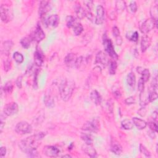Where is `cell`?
<instances>
[{"label":"cell","mask_w":158,"mask_h":158,"mask_svg":"<svg viewBox=\"0 0 158 158\" xmlns=\"http://www.w3.org/2000/svg\"><path fill=\"white\" fill-rule=\"evenodd\" d=\"M45 133H39L35 135L30 136L26 138L24 140L20 142L19 148L24 153L28 154L33 150L37 149L41 143V141L44 136H45Z\"/></svg>","instance_id":"cell-1"},{"label":"cell","mask_w":158,"mask_h":158,"mask_svg":"<svg viewBox=\"0 0 158 158\" xmlns=\"http://www.w3.org/2000/svg\"><path fill=\"white\" fill-rule=\"evenodd\" d=\"M75 89V83L72 80L65 79L62 81L59 87V91L61 99L64 101H69Z\"/></svg>","instance_id":"cell-2"},{"label":"cell","mask_w":158,"mask_h":158,"mask_svg":"<svg viewBox=\"0 0 158 158\" xmlns=\"http://www.w3.org/2000/svg\"><path fill=\"white\" fill-rule=\"evenodd\" d=\"M103 46L105 49L106 52L112 58L113 60L116 61L118 59V55L114 50V46L112 41L107 36L106 34H105L103 36Z\"/></svg>","instance_id":"cell-3"},{"label":"cell","mask_w":158,"mask_h":158,"mask_svg":"<svg viewBox=\"0 0 158 158\" xmlns=\"http://www.w3.org/2000/svg\"><path fill=\"white\" fill-rule=\"evenodd\" d=\"M1 21L4 23L10 22L13 17V14L11 8L6 4H1L0 7Z\"/></svg>","instance_id":"cell-4"},{"label":"cell","mask_w":158,"mask_h":158,"mask_svg":"<svg viewBox=\"0 0 158 158\" xmlns=\"http://www.w3.org/2000/svg\"><path fill=\"white\" fill-rule=\"evenodd\" d=\"M15 131L20 135L28 134L32 132V125L25 121H21L18 122L15 127Z\"/></svg>","instance_id":"cell-5"},{"label":"cell","mask_w":158,"mask_h":158,"mask_svg":"<svg viewBox=\"0 0 158 158\" xmlns=\"http://www.w3.org/2000/svg\"><path fill=\"white\" fill-rule=\"evenodd\" d=\"M99 129V123L96 119H93L87 122L82 127V130L90 132H97Z\"/></svg>","instance_id":"cell-6"},{"label":"cell","mask_w":158,"mask_h":158,"mask_svg":"<svg viewBox=\"0 0 158 158\" xmlns=\"http://www.w3.org/2000/svg\"><path fill=\"white\" fill-rule=\"evenodd\" d=\"M19 111L18 105L15 102H11L7 104L3 109V114L7 116H11L16 114Z\"/></svg>","instance_id":"cell-7"},{"label":"cell","mask_w":158,"mask_h":158,"mask_svg":"<svg viewBox=\"0 0 158 158\" xmlns=\"http://www.w3.org/2000/svg\"><path fill=\"white\" fill-rule=\"evenodd\" d=\"M30 37L32 40L35 41L37 43L40 42L45 39V33L44 31L42 30V27L40 25H36L35 30L32 32Z\"/></svg>","instance_id":"cell-8"},{"label":"cell","mask_w":158,"mask_h":158,"mask_svg":"<svg viewBox=\"0 0 158 158\" xmlns=\"http://www.w3.org/2000/svg\"><path fill=\"white\" fill-rule=\"evenodd\" d=\"M157 24V23L153 20L151 18L148 19L142 24L140 28L141 32L144 34H147L153 30Z\"/></svg>","instance_id":"cell-9"},{"label":"cell","mask_w":158,"mask_h":158,"mask_svg":"<svg viewBox=\"0 0 158 158\" xmlns=\"http://www.w3.org/2000/svg\"><path fill=\"white\" fill-rule=\"evenodd\" d=\"M43 153L45 155L50 157H55L59 156L60 150L54 146H45L43 148Z\"/></svg>","instance_id":"cell-10"},{"label":"cell","mask_w":158,"mask_h":158,"mask_svg":"<svg viewBox=\"0 0 158 158\" xmlns=\"http://www.w3.org/2000/svg\"><path fill=\"white\" fill-rule=\"evenodd\" d=\"M51 9V5L48 1H42L39 5V16L42 19L45 18V16Z\"/></svg>","instance_id":"cell-11"},{"label":"cell","mask_w":158,"mask_h":158,"mask_svg":"<svg viewBox=\"0 0 158 158\" xmlns=\"http://www.w3.org/2000/svg\"><path fill=\"white\" fill-rule=\"evenodd\" d=\"M59 24V17L57 14H53L45 20V25L49 28L57 27Z\"/></svg>","instance_id":"cell-12"},{"label":"cell","mask_w":158,"mask_h":158,"mask_svg":"<svg viewBox=\"0 0 158 158\" xmlns=\"http://www.w3.org/2000/svg\"><path fill=\"white\" fill-rule=\"evenodd\" d=\"M110 61L109 59L108 55L104 51H99L98 53L96 56V63L100 64L106 67L109 64Z\"/></svg>","instance_id":"cell-13"},{"label":"cell","mask_w":158,"mask_h":158,"mask_svg":"<svg viewBox=\"0 0 158 158\" xmlns=\"http://www.w3.org/2000/svg\"><path fill=\"white\" fill-rule=\"evenodd\" d=\"M105 11L104 7L99 5L96 8V16L95 17V24L96 25H101L105 21Z\"/></svg>","instance_id":"cell-14"},{"label":"cell","mask_w":158,"mask_h":158,"mask_svg":"<svg viewBox=\"0 0 158 158\" xmlns=\"http://www.w3.org/2000/svg\"><path fill=\"white\" fill-rule=\"evenodd\" d=\"M82 150L84 153L91 157H95L97 156V153L95 148L91 145L85 144L82 146Z\"/></svg>","instance_id":"cell-15"},{"label":"cell","mask_w":158,"mask_h":158,"mask_svg":"<svg viewBox=\"0 0 158 158\" xmlns=\"http://www.w3.org/2000/svg\"><path fill=\"white\" fill-rule=\"evenodd\" d=\"M111 150L116 155H120L122 153V147L116 140H112L111 143Z\"/></svg>","instance_id":"cell-16"},{"label":"cell","mask_w":158,"mask_h":158,"mask_svg":"<svg viewBox=\"0 0 158 158\" xmlns=\"http://www.w3.org/2000/svg\"><path fill=\"white\" fill-rule=\"evenodd\" d=\"M77 57L76 55L73 53H69L68 54L66 57L64 59V62L66 63L68 66L72 68L75 66V63L76 61Z\"/></svg>","instance_id":"cell-17"},{"label":"cell","mask_w":158,"mask_h":158,"mask_svg":"<svg viewBox=\"0 0 158 158\" xmlns=\"http://www.w3.org/2000/svg\"><path fill=\"white\" fill-rule=\"evenodd\" d=\"M44 61V56L42 52L39 50H36L34 53V62L37 66H41Z\"/></svg>","instance_id":"cell-18"},{"label":"cell","mask_w":158,"mask_h":158,"mask_svg":"<svg viewBox=\"0 0 158 158\" xmlns=\"http://www.w3.org/2000/svg\"><path fill=\"white\" fill-rule=\"evenodd\" d=\"M14 43L11 40H8V41H6L3 43V46H2V53L6 56H8L9 55V53L11 52V48L13 47Z\"/></svg>","instance_id":"cell-19"},{"label":"cell","mask_w":158,"mask_h":158,"mask_svg":"<svg viewBox=\"0 0 158 158\" xmlns=\"http://www.w3.org/2000/svg\"><path fill=\"white\" fill-rule=\"evenodd\" d=\"M151 43V40L149 36H143L141 40V50L142 52H145L150 47Z\"/></svg>","instance_id":"cell-20"},{"label":"cell","mask_w":158,"mask_h":158,"mask_svg":"<svg viewBox=\"0 0 158 158\" xmlns=\"http://www.w3.org/2000/svg\"><path fill=\"white\" fill-rule=\"evenodd\" d=\"M90 98L96 105H99L101 104L102 98L99 93V92L96 90H93L91 93Z\"/></svg>","instance_id":"cell-21"},{"label":"cell","mask_w":158,"mask_h":158,"mask_svg":"<svg viewBox=\"0 0 158 158\" xmlns=\"http://www.w3.org/2000/svg\"><path fill=\"white\" fill-rule=\"evenodd\" d=\"M132 122L134 123V125H135L138 130H143L147 126V123L145 120L138 117H134L132 119Z\"/></svg>","instance_id":"cell-22"},{"label":"cell","mask_w":158,"mask_h":158,"mask_svg":"<svg viewBox=\"0 0 158 158\" xmlns=\"http://www.w3.org/2000/svg\"><path fill=\"white\" fill-rule=\"evenodd\" d=\"M75 9L77 18L79 19H82L87 16V10H85V9L80 6V4L77 5L75 7Z\"/></svg>","instance_id":"cell-23"},{"label":"cell","mask_w":158,"mask_h":158,"mask_svg":"<svg viewBox=\"0 0 158 158\" xmlns=\"http://www.w3.org/2000/svg\"><path fill=\"white\" fill-rule=\"evenodd\" d=\"M148 95L149 93L145 91V90L140 92V103L142 106H145L148 103H149V99H148Z\"/></svg>","instance_id":"cell-24"},{"label":"cell","mask_w":158,"mask_h":158,"mask_svg":"<svg viewBox=\"0 0 158 158\" xmlns=\"http://www.w3.org/2000/svg\"><path fill=\"white\" fill-rule=\"evenodd\" d=\"M113 33L114 36L116 38V44L117 45H120L122 44V38L121 36H120V31L119 28L116 26H114L113 27Z\"/></svg>","instance_id":"cell-25"},{"label":"cell","mask_w":158,"mask_h":158,"mask_svg":"<svg viewBox=\"0 0 158 158\" xmlns=\"http://www.w3.org/2000/svg\"><path fill=\"white\" fill-rule=\"evenodd\" d=\"M79 22L77 18L72 16H69L66 18V25L68 28H73Z\"/></svg>","instance_id":"cell-26"},{"label":"cell","mask_w":158,"mask_h":158,"mask_svg":"<svg viewBox=\"0 0 158 158\" xmlns=\"http://www.w3.org/2000/svg\"><path fill=\"white\" fill-rule=\"evenodd\" d=\"M127 84L131 87H134L136 83V77L134 72H130L127 78Z\"/></svg>","instance_id":"cell-27"},{"label":"cell","mask_w":158,"mask_h":158,"mask_svg":"<svg viewBox=\"0 0 158 158\" xmlns=\"http://www.w3.org/2000/svg\"><path fill=\"white\" fill-rule=\"evenodd\" d=\"M150 15L151 19L154 20L157 23V18H158V6L157 4H154L151 6L150 9Z\"/></svg>","instance_id":"cell-28"},{"label":"cell","mask_w":158,"mask_h":158,"mask_svg":"<svg viewBox=\"0 0 158 158\" xmlns=\"http://www.w3.org/2000/svg\"><path fill=\"white\" fill-rule=\"evenodd\" d=\"M126 7L125 2L121 0H119L116 2V9L117 13L120 14L122 13Z\"/></svg>","instance_id":"cell-29"},{"label":"cell","mask_w":158,"mask_h":158,"mask_svg":"<svg viewBox=\"0 0 158 158\" xmlns=\"http://www.w3.org/2000/svg\"><path fill=\"white\" fill-rule=\"evenodd\" d=\"M44 103L48 108H53L54 105V100L51 95H45L44 97Z\"/></svg>","instance_id":"cell-30"},{"label":"cell","mask_w":158,"mask_h":158,"mask_svg":"<svg viewBox=\"0 0 158 158\" xmlns=\"http://www.w3.org/2000/svg\"><path fill=\"white\" fill-rule=\"evenodd\" d=\"M112 91L113 96L116 99H119L121 97L122 93L121 91H120L119 85H114L112 88Z\"/></svg>","instance_id":"cell-31"},{"label":"cell","mask_w":158,"mask_h":158,"mask_svg":"<svg viewBox=\"0 0 158 158\" xmlns=\"http://www.w3.org/2000/svg\"><path fill=\"white\" fill-rule=\"evenodd\" d=\"M32 42V39H30V37H24L21 40V44L23 48L25 49H28L30 46Z\"/></svg>","instance_id":"cell-32"},{"label":"cell","mask_w":158,"mask_h":158,"mask_svg":"<svg viewBox=\"0 0 158 158\" xmlns=\"http://www.w3.org/2000/svg\"><path fill=\"white\" fill-rule=\"evenodd\" d=\"M109 64V72L110 73V75H112V76L115 75V73L116 72V70H117V68L116 61L114 60L111 61Z\"/></svg>","instance_id":"cell-33"},{"label":"cell","mask_w":158,"mask_h":158,"mask_svg":"<svg viewBox=\"0 0 158 158\" xmlns=\"http://www.w3.org/2000/svg\"><path fill=\"white\" fill-rule=\"evenodd\" d=\"M122 127L125 130H131L134 127V123L129 119H125L121 122Z\"/></svg>","instance_id":"cell-34"},{"label":"cell","mask_w":158,"mask_h":158,"mask_svg":"<svg viewBox=\"0 0 158 158\" xmlns=\"http://www.w3.org/2000/svg\"><path fill=\"white\" fill-rule=\"evenodd\" d=\"M81 138L82 140L85 142V144L88 145H92L93 143V138L90 134H82L81 135Z\"/></svg>","instance_id":"cell-35"},{"label":"cell","mask_w":158,"mask_h":158,"mask_svg":"<svg viewBox=\"0 0 158 158\" xmlns=\"http://www.w3.org/2000/svg\"><path fill=\"white\" fill-rule=\"evenodd\" d=\"M127 38L131 41H132L134 42H136L138 40L139 35L138 33L135 31L134 32H128L127 34Z\"/></svg>","instance_id":"cell-36"},{"label":"cell","mask_w":158,"mask_h":158,"mask_svg":"<svg viewBox=\"0 0 158 158\" xmlns=\"http://www.w3.org/2000/svg\"><path fill=\"white\" fill-rule=\"evenodd\" d=\"M105 110L108 113H113V108H114V105L112 101L108 100L106 102L105 105Z\"/></svg>","instance_id":"cell-37"},{"label":"cell","mask_w":158,"mask_h":158,"mask_svg":"<svg viewBox=\"0 0 158 158\" xmlns=\"http://www.w3.org/2000/svg\"><path fill=\"white\" fill-rule=\"evenodd\" d=\"M141 75H142V78L144 80V82L146 83L148 80H149L150 78V70L148 69H143L142 72H141Z\"/></svg>","instance_id":"cell-38"},{"label":"cell","mask_w":158,"mask_h":158,"mask_svg":"<svg viewBox=\"0 0 158 158\" xmlns=\"http://www.w3.org/2000/svg\"><path fill=\"white\" fill-rule=\"evenodd\" d=\"M13 90V84L11 81L7 82L4 87V91L7 94H11Z\"/></svg>","instance_id":"cell-39"},{"label":"cell","mask_w":158,"mask_h":158,"mask_svg":"<svg viewBox=\"0 0 158 158\" xmlns=\"http://www.w3.org/2000/svg\"><path fill=\"white\" fill-rule=\"evenodd\" d=\"M13 58L15 61L19 64H21L24 61L23 55L19 52H15L13 54Z\"/></svg>","instance_id":"cell-40"},{"label":"cell","mask_w":158,"mask_h":158,"mask_svg":"<svg viewBox=\"0 0 158 158\" xmlns=\"http://www.w3.org/2000/svg\"><path fill=\"white\" fill-rule=\"evenodd\" d=\"M73 33L76 36L80 35L83 31V27L82 25L80 23H78L73 28Z\"/></svg>","instance_id":"cell-41"},{"label":"cell","mask_w":158,"mask_h":158,"mask_svg":"<svg viewBox=\"0 0 158 158\" xmlns=\"http://www.w3.org/2000/svg\"><path fill=\"white\" fill-rule=\"evenodd\" d=\"M157 98V91L155 90H153L151 91L149 93L148 95V99H149V102H153L155 100H156Z\"/></svg>","instance_id":"cell-42"},{"label":"cell","mask_w":158,"mask_h":158,"mask_svg":"<svg viewBox=\"0 0 158 158\" xmlns=\"http://www.w3.org/2000/svg\"><path fill=\"white\" fill-rule=\"evenodd\" d=\"M140 151L141 153L143 154L147 157H150L151 156L150 152L148 151L147 150V148L144 145H143L142 144H140Z\"/></svg>","instance_id":"cell-43"},{"label":"cell","mask_w":158,"mask_h":158,"mask_svg":"<svg viewBox=\"0 0 158 158\" xmlns=\"http://www.w3.org/2000/svg\"><path fill=\"white\" fill-rule=\"evenodd\" d=\"M148 125L150 127V128L151 129V131L157 132V122H156L155 121L152 119L151 120H150L149 122H148Z\"/></svg>","instance_id":"cell-44"},{"label":"cell","mask_w":158,"mask_h":158,"mask_svg":"<svg viewBox=\"0 0 158 158\" xmlns=\"http://www.w3.org/2000/svg\"><path fill=\"white\" fill-rule=\"evenodd\" d=\"M145 82L141 77L138 80V90L140 92L143 91L145 90Z\"/></svg>","instance_id":"cell-45"},{"label":"cell","mask_w":158,"mask_h":158,"mask_svg":"<svg viewBox=\"0 0 158 158\" xmlns=\"http://www.w3.org/2000/svg\"><path fill=\"white\" fill-rule=\"evenodd\" d=\"M11 59L8 58L6 61H4V70L8 71L9 70H10L11 68V61L10 60Z\"/></svg>","instance_id":"cell-46"},{"label":"cell","mask_w":158,"mask_h":158,"mask_svg":"<svg viewBox=\"0 0 158 158\" xmlns=\"http://www.w3.org/2000/svg\"><path fill=\"white\" fill-rule=\"evenodd\" d=\"M129 7L132 13H135L138 9V6L136 4V3L135 1H132L130 3Z\"/></svg>","instance_id":"cell-47"},{"label":"cell","mask_w":158,"mask_h":158,"mask_svg":"<svg viewBox=\"0 0 158 158\" xmlns=\"http://www.w3.org/2000/svg\"><path fill=\"white\" fill-rule=\"evenodd\" d=\"M83 61V58L82 56L77 57L76 63H75V67L76 68H79L82 66Z\"/></svg>","instance_id":"cell-48"},{"label":"cell","mask_w":158,"mask_h":158,"mask_svg":"<svg viewBox=\"0 0 158 158\" xmlns=\"http://www.w3.org/2000/svg\"><path fill=\"white\" fill-rule=\"evenodd\" d=\"M16 84L17 85V87L19 88H21L22 86V76H19L16 80Z\"/></svg>","instance_id":"cell-49"},{"label":"cell","mask_w":158,"mask_h":158,"mask_svg":"<svg viewBox=\"0 0 158 158\" xmlns=\"http://www.w3.org/2000/svg\"><path fill=\"white\" fill-rule=\"evenodd\" d=\"M125 102L127 105H133L135 103V99L134 96H130L125 99Z\"/></svg>","instance_id":"cell-50"},{"label":"cell","mask_w":158,"mask_h":158,"mask_svg":"<svg viewBox=\"0 0 158 158\" xmlns=\"http://www.w3.org/2000/svg\"><path fill=\"white\" fill-rule=\"evenodd\" d=\"M83 3H84L85 5L87 6V10L91 11V10L93 8V2L92 1H85L84 2H83Z\"/></svg>","instance_id":"cell-51"},{"label":"cell","mask_w":158,"mask_h":158,"mask_svg":"<svg viewBox=\"0 0 158 158\" xmlns=\"http://www.w3.org/2000/svg\"><path fill=\"white\" fill-rule=\"evenodd\" d=\"M138 114L141 116L142 117H143L146 115V109H145V106H142V108L138 111Z\"/></svg>","instance_id":"cell-52"},{"label":"cell","mask_w":158,"mask_h":158,"mask_svg":"<svg viewBox=\"0 0 158 158\" xmlns=\"http://www.w3.org/2000/svg\"><path fill=\"white\" fill-rule=\"evenodd\" d=\"M6 154V147L2 146L0 148V156L1 157H4Z\"/></svg>","instance_id":"cell-53"},{"label":"cell","mask_w":158,"mask_h":158,"mask_svg":"<svg viewBox=\"0 0 158 158\" xmlns=\"http://www.w3.org/2000/svg\"><path fill=\"white\" fill-rule=\"evenodd\" d=\"M4 125H5L4 122L1 120V133L3 132V128H4Z\"/></svg>","instance_id":"cell-54"},{"label":"cell","mask_w":158,"mask_h":158,"mask_svg":"<svg viewBox=\"0 0 158 158\" xmlns=\"http://www.w3.org/2000/svg\"><path fill=\"white\" fill-rule=\"evenodd\" d=\"M62 157H72V156L69 154H65V155H63Z\"/></svg>","instance_id":"cell-55"}]
</instances>
